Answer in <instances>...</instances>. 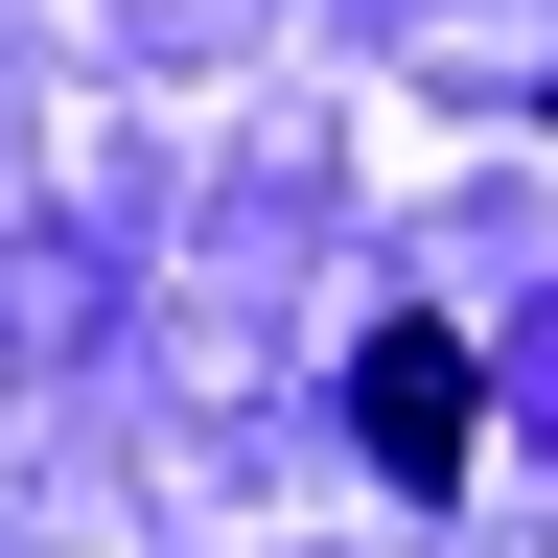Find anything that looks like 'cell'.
I'll use <instances>...</instances> for the list:
<instances>
[{"instance_id":"cell-1","label":"cell","mask_w":558,"mask_h":558,"mask_svg":"<svg viewBox=\"0 0 558 558\" xmlns=\"http://www.w3.org/2000/svg\"><path fill=\"white\" fill-rule=\"evenodd\" d=\"M373 442H396L418 488L465 465V349H442V326H396V349H373Z\"/></svg>"}]
</instances>
